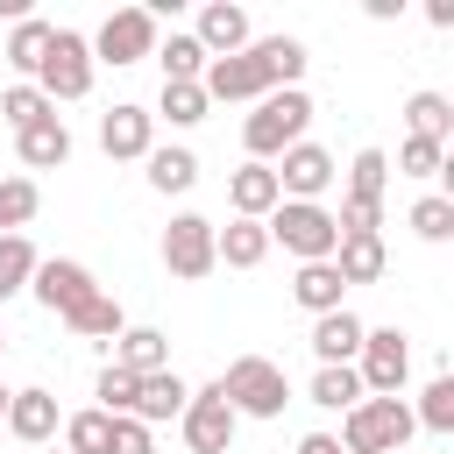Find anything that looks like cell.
<instances>
[{
  "label": "cell",
  "mask_w": 454,
  "mask_h": 454,
  "mask_svg": "<svg viewBox=\"0 0 454 454\" xmlns=\"http://www.w3.org/2000/svg\"><path fill=\"white\" fill-rule=\"evenodd\" d=\"M0 355H7V340H0Z\"/></svg>",
  "instance_id": "obj_48"
},
{
  "label": "cell",
  "mask_w": 454,
  "mask_h": 454,
  "mask_svg": "<svg viewBox=\"0 0 454 454\" xmlns=\"http://www.w3.org/2000/svg\"><path fill=\"white\" fill-rule=\"evenodd\" d=\"M319 411H355L369 390H362V376H355V362H340V369H312V390H305Z\"/></svg>",
  "instance_id": "obj_25"
},
{
  "label": "cell",
  "mask_w": 454,
  "mask_h": 454,
  "mask_svg": "<svg viewBox=\"0 0 454 454\" xmlns=\"http://www.w3.org/2000/svg\"><path fill=\"white\" fill-rule=\"evenodd\" d=\"M64 454H114V411L85 404L64 419Z\"/></svg>",
  "instance_id": "obj_26"
},
{
  "label": "cell",
  "mask_w": 454,
  "mask_h": 454,
  "mask_svg": "<svg viewBox=\"0 0 454 454\" xmlns=\"http://www.w3.org/2000/svg\"><path fill=\"white\" fill-rule=\"evenodd\" d=\"M43 454H64V447H43Z\"/></svg>",
  "instance_id": "obj_46"
},
{
  "label": "cell",
  "mask_w": 454,
  "mask_h": 454,
  "mask_svg": "<svg viewBox=\"0 0 454 454\" xmlns=\"http://www.w3.org/2000/svg\"><path fill=\"white\" fill-rule=\"evenodd\" d=\"M333 270H340V284H376V277L390 270V255H383V234H340V248H333Z\"/></svg>",
  "instance_id": "obj_20"
},
{
  "label": "cell",
  "mask_w": 454,
  "mask_h": 454,
  "mask_svg": "<svg viewBox=\"0 0 454 454\" xmlns=\"http://www.w3.org/2000/svg\"><path fill=\"white\" fill-rule=\"evenodd\" d=\"M184 404H192V383H184L177 369H156V376H142V390H135V411H128V419L156 426V419H184Z\"/></svg>",
  "instance_id": "obj_19"
},
{
  "label": "cell",
  "mask_w": 454,
  "mask_h": 454,
  "mask_svg": "<svg viewBox=\"0 0 454 454\" xmlns=\"http://www.w3.org/2000/svg\"><path fill=\"white\" fill-rule=\"evenodd\" d=\"M35 241L28 234H0V305L14 298V291H28V277H35Z\"/></svg>",
  "instance_id": "obj_30"
},
{
  "label": "cell",
  "mask_w": 454,
  "mask_h": 454,
  "mask_svg": "<svg viewBox=\"0 0 454 454\" xmlns=\"http://www.w3.org/2000/svg\"><path fill=\"white\" fill-rule=\"evenodd\" d=\"M114 362H121L128 376H156V369H170V333H156V326H128V333L114 340Z\"/></svg>",
  "instance_id": "obj_21"
},
{
  "label": "cell",
  "mask_w": 454,
  "mask_h": 454,
  "mask_svg": "<svg viewBox=\"0 0 454 454\" xmlns=\"http://www.w3.org/2000/svg\"><path fill=\"white\" fill-rule=\"evenodd\" d=\"M262 227H270V241H284V255H298V262H333V248H340V220H333L326 206H312V199H284Z\"/></svg>",
  "instance_id": "obj_4"
},
{
  "label": "cell",
  "mask_w": 454,
  "mask_h": 454,
  "mask_svg": "<svg viewBox=\"0 0 454 454\" xmlns=\"http://www.w3.org/2000/svg\"><path fill=\"white\" fill-rule=\"evenodd\" d=\"M28 291H35L57 319H71L99 284H92V270H85V262H71V255H43V262H35V277H28Z\"/></svg>",
  "instance_id": "obj_12"
},
{
  "label": "cell",
  "mask_w": 454,
  "mask_h": 454,
  "mask_svg": "<svg viewBox=\"0 0 454 454\" xmlns=\"http://www.w3.org/2000/svg\"><path fill=\"white\" fill-rule=\"evenodd\" d=\"M419 433V411L404 397H362L348 419H340V447L348 454H404Z\"/></svg>",
  "instance_id": "obj_2"
},
{
  "label": "cell",
  "mask_w": 454,
  "mask_h": 454,
  "mask_svg": "<svg viewBox=\"0 0 454 454\" xmlns=\"http://www.w3.org/2000/svg\"><path fill=\"white\" fill-rule=\"evenodd\" d=\"M404 227H411L419 241H454V206H447L440 192H426V199H411V213H404Z\"/></svg>",
  "instance_id": "obj_34"
},
{
  "label": "cell",
  "mask_w": 454,
  "mask_h": 454,
  "mask_svg": "<svg viewBox=\"0 0 454 454\" xmlns=\"http://www.w3.org/2000/svg\"><path fill=\"white\" fill-rule=\"evenodd\" d=\"M50 21H35V14H21L14 21V35H7V64L14 71H28V85H35V71H43V57H50Z\"/></svg>",
  "instance_id": "obj_27"
},
{
  "label": "cell",
  "mask_w": 454,
  "mask_h": 454,
  "mask_svg": "<svg viewBox=\"0 0 454 454\" xmlns=\"http://www.w3.org/2000/svg\"><path fill=\"white\" fill-rule=\"evenodd\" d=\"M199 85H206V99H270V92H277V78H270V64H262L255 43H248L241 57H213Z\"/></svg>",
  "instance_id": "obj_10"
},
{
  "label": "cell",
  "mask_w": 454,
  "mask_h": 454,
  "mask_svg": "<svg viewBox=\"0 0 454 454\" xmlns=\"http://www.w3.org/2000/svg\"><path fill=\"white\" fill-rule=\"evenodd\" d=\"M270 170H277L284 199H312V206H319V192H326V184L340 177V170H333V156H326L319 142H298V149H284V156H277Z\"/></svg>",
  "instance_id": "obj_13"
},
{
  "label": "cell",
  "mask_w": 454,
  "mask_h": 454,
  "mask_svg": "<svg viewBox=\"0 0 454 454\" xmlns=\"http://www.w3.org/2000/svg\"><path fill=\"white\" fill-rule=\"evenodd\" d=\"M440 163H447V142L404 135V149H397V170H404V177H440Z\"/></svg>",
  "instance_id": "obj_40"
},
{
  "label": "cell",
  "mask_w": 454,
  "mask_h": 454,
  "mask_svg": "<svg viewBox=\"0 0 454 454\" xmlns=\"http://www.w3.org/2000/svg\"><path fill=\"white\" fill-rule=\"evenodd\" d=\"M426 21L433 28H454V0H426Z\"/></svg>",
  "instance_id": "obj_43"
},
{
  "label": "cell",
  "mask_w": 454,
  "mask_h": 454,
  "mask_svg": "<svg viewBox=\"0 0 454 454\" xmlns=\"http://www.w3.org/2000/svg\"><path fill=\"white\" fill-rule=\"evenodd\" d=\"M99 149L114 156V163H149V149H156V114L149 106H135V99H121V106H106L99 114Z\"/></svg>",
  "instance_id": "obj_11"
},
{
  "label": "cell",
  "mask_w": 454,
  "mask_h": 454,
  "mask_svg": "<svg viewBox=\"0 0 454 454\" xmlns=\"http://www.w3.org/2000/svg\"><path fill=\"white\" fill-rule=\"evenodd\" d=\"M35 206H43L35 177H0V220H7V234H21L35 220Z\"/></svg>",
  "instance_id": "obj_38"
},
{
  "label": "cell",
  "mask_w": 454,
  "mask_h": 454,
  "mask_svg": "<svg viewBox=\"0 0 454 454\" xmlns=\"http://www.w3.org/2000/svg\"><path fill=\"white\" fill-rule=\"evenodd\" d=\"M340 291H348V284H340L333 262H298V277H291V298H298L312 319H319V312H340Z\"/></svg>",
  "instance_id": "obj_23"
},
{
  "label": "cell",
  "mask_w": 454,
  "mask_h": 454,
  "mask_svg": "<svg viewBox=\"0 0 454 454\" xmlns=\"http://www.w3.org/2000/svg\"><path fill=\"white\" fill-rule=\"evenodd\" d=\"M7 397H14V390H0V419H7Z\"/></svg>",
  "instance_id": "obj_45"
},
{
  "label": "cell",
  "mask_w": 454,
  "mask_h": 454,
  "mask_svg": "<svg viewBox=\"0 0 454 454\" xmlns=\"http://www.w3.org/2000/svg\"><path fill=\"white\" fill-rule=\"evenodd\" d=\"M262 255H270V227L262 220H227L220 227V262L227 270H255Z\"/></svg>",
  "instance_id": "obj_24"
},
{
  "label": "cell",
  "mask_w": 454,
  "mask_h": 454,
  "mask_svg": "<svg viewBox=\"0 0 454 454\" xmlns=\"http://www.w3.org/2000/svg\"><path fill=\"white\" fill-rule=\"evenodd\" d=\"M0 114H7V128L21 135V128H35V121L57 114V106L43 99V85H7V92H0Z\"/></svg>",
  "instance_id": "obj_39"
},
{
  "label": "cell",
  "mask_w": 454,
  "mask_h": 454,
  "mask_svg": "<svg viewBox=\"0 0 454 454\" xmlns=\"http://www.w3.org/2000/svg\"><path fill=\"white\" fill-rule=\"evenodd\" d=\"M35 85H43L50 106H57V99H85V92H92V35L57 28V35H50V57H43V71H35Z\"/></svg>",
  "instance_id": "obj_6"
},
{
  "label": "cell",
  "mask_w": 454,
  "mask_h": 454,
  "mask_svg": "<svg viewBox=\"0 0 454 454\" xmlns=\"http://www.w3.org/2000/svg\"><path fill=\"white\" fill-rule=\"evenodd\" d=\"M163 270L184 277V284L213 277V270H220V227H213L206 213H177V220L163 227Z\"/></svg>",
  "instance_id": "obj_5"
},
{
  "label": "cell",
  "mask_w": 454,
  "mask_h": 454,
  "mask_svg": "<svg viewBox=\"0 0 454 454\" xmlns=\"http://www.w3.org/2000/svg\"><path fill=\"white\" fill-rule=\"evenodd\" d=\"M383 184H390V156H383V149H355V163H348V192H340V199H369V206H383Z\"/></svg>",
  "instance_id": "obj_32"
},
{
  "label": "cell",
  "mask_w": 454,
  "mask_h": 454,
  "mask_svg": "<svg viewBox=\"0 0 454 454\" xmlns=\"http://www.w3.org/2000/svg\"><path fill=\"white\" fill-rule=\"evenodd\" d=\"M135 390H142V376H128L121 362H106V369H99V383H92L99 411H114V419H128V411H135Z\"/></svg>",
  "instance_id": "obj_37"
},
{
  "label": "cell",
  "mask_w": 454,
  "mask_h": 454,
  "mask_svg": "<svg viewBox=\"0 0 454 454\" xmlns=\"http://www.w3.org/2000/svg\"><path fill=\"white\" fill-rule=\"evenodd\" d=\"M156 57H163V85H199L206 78V43L192 35V28H170V43H156Z\"/></svg>",
  "instance_id": "obj_22"
},
{
  "label": "cell",
  "mask_w": 454,
  "mask_h": 454,
  "mask_svg": "<svg viewBox=\"0 0 454 454\" xmlns=\"http://www.w3.org/2000/svg\"><path fill=\"white\" fill-rule=\"evenodd\" d=\"M206 106H213V99H206V85H163V99H156V114H163L170 128H199V121H206Z\"/></svg>",
  "instance_id": "obj_36"
},
{
  "label": "cell",
  "mask_w": 454,
  "mask_h": 454,
  "mask_svg": "<svg viewBox=\"0 0 454 454\" xmlns=\"http://www.w3.org/2000/svg\"><path fill=\"white\" fill-rule=\"evenodd\" d=\"M404 121H411V135L447 142V135H454V99H447V92H411V99H404Z\"/></svg>",
  "instance_id": "obj_29"
},
{
  "label": "cell",
  "mask_w": 454,
  "mask_h": 454,
  "mask_svg": "<svg viewBox=\"0 0 454 454\" xmlns=\"http://www.w3.org/2000/svg\"><path fill=\"white\" fill-rule=\"evenodd\" d=\"M149 184L170 199V192H192L199 184V156L192 149H149Z\"/></svg>",
  "instance_id": "obj_31"
},
{
  "label": "cell",
  "mask_w": 454,
  "mask_h": 454,
  "mask_svg": "<svg viewBox=\"0 0 454 454\" xmlns=\"http://www.w3.org/2000/svg\"><path fill=\"white\" fill-rule=\"evenodd\" d=\"M156 57V14L149 7H114L92 35V64H142Z\"/></svg>",
  "instance_id": "obj_8"
},
{
  "label": "cell",
  "mask_w": 454,
  "mask_h": 454,
  "mask_svg": "<svg viewBox=\"0 0 454 454\" xmlns=\"http://www.w3.org/2000/svg\"><path fill=\"white\" fill-rule=\"evenodd\" d=\"M255 50H262V64H270L277 92H284V85H298V71H305V43H298V35H255Z\"/></svg>",
  "instance_id": "obj_33"
},
{
  "label": "cell",
  "mask_w": 454,
  "mask_h": 454,
  "mask_svg": "<svg viewBox=\"0 0 454 454\" xmlns=\"http://www.w3.org/2000/svg\"><path fill=\"white\" fill-rule=\"evenodd\" d=\"M0 234H7V220H0Z\"/></svg>",
  "instance_id": "obj_47"
},
{
  "label": "cell",
  "mask_w": 454,
  "mask_h": 454,
  "mask_svg": "<svg viewBox=\"0 0 454 454\" xmlns=\"http://www.w3.org/2000/svg\"><path fill=\"white\" fill-rule=\"evenodd\" d=\"M14 149H21L28 170H64V163H71V128H64V114H43L35 128H21Z\"/></svg>",
  "instance_id": "obj_18"
},
{
  "label": "cell",
  "mask_w": 454,
  "mask_h": 454,
  "mask_svg": "<svg viewBox=\"0 0 454 454\" xmlns=\"http://www.w3.org/2000/svg\"><path fill=\"white\" fill-rule=\"evenodd\" d=\"M411 411H419V426H426V433H454V369H447V376H433V383L419 390V404H411Z\"/></svg>",
  "instance_id": "obj_35"
},
{
  "label": "cell",
  "mask_w": 454,
  "mask_h": 454,
  "mask_svg": "<svg viewBox=\"0 0 454 454\" xmlns=\"http://www.w3.org/2000/svg\"><path fill=\"white\" fill-rule=\"evenodd\" d=\"M220 390H227L234 419H284V404H291V376L270 355H234L227 376H220Z\"/></svg>",
  "instance_id": "obj_3"
},
{
  "label": "cell",
  "mask_w": 454,
  "mask_h": 454,
  "mask_svg": "<svg viewBox=\"0 0 454 454\" xmlns=\"http://www.w3.org/2000/svg\"><path fill=\"white\" fill-rule=\"evenodd\" d=\"M355 376L369 397H404V376H411V340L397 326H369L362 333V355H355Z\"/></svg>",
  "instance_id": "obj_7"
},
{
  "label": "cell",
  "mask_w": 454,
  "mask_h": 454,
  "mask_svg": "<svg viewBox=\"0 0 454 454\" xmlns=\"http://www.w3.org/2000/svg\"><path fill=\"white\" fill-rule=\"evenodd\" d=\"M227 206H234V220H270V213L284 206L277 170H270V163H241V170L227 177Z\"/></svg>",
  "instance_id": "obj_14"
},
{
  "label": "cell",
  "mask_w": 454,
  "mask_h": 454,
  "mask_svg": "<svg viewBox=\"0 0 454 454\" xmlns=\"http://www.w3.org/2000/svg\"><path fill=\"white\" fill-rule=\"evenodd\" d=\"M440 199L454 206V149H447V163H440Z\"/></svg>",
  "instance_id": "obj_44"
},
{
  "label": "cell",
  "mask_w": 454,
  "mask_h": 454,
  "mask_svg": "<svg viewBox=\"0 0 454 454\" xmlns=\"http://www.w3.org/2000/svg\"><path fill=\"white\" fill-rule=\"evenodd\" d=\"M362 333H369V326H362L348 305H340V312H319V319H312V355H319V369L355 362V355H362Z\"/></svg>",
  "instance_id": "obj_17"
},
{
  "label": "cell",
  "mask_w": 454,
  "mask_h": 454,
  "mask_svg": "<svg viewBox=\"0 0 454 454\" xmlns=\"http://www.w3.org/2000/svg\"><path fill=\"white\" fill-rule=\"evenodd\" d=\"M177 426H184V447H192V454H227V447H234V426H241V419H234L227 390H220V376H213L206 390H192V404H184Z\"/></svg>",
  "instance_id": "obj_9"
},
{
  "label": "cell",
  "mask_w": 454,
  "mask_h": 454,
  "mask_svg": "<svg viewBox=\"0 0 454 454\" xmlns=\"http://www.w3.org/2000/svg\"><path fill=\"white\" fill-rule=\"evenodd\" d=\"M199 43H206V57H241L255 35H248V14L234 7V0H213V7H199V28H192Z\"/></svg>",
  "instance_id": "obj_16"
},
{
  "label": "cell",
  "mask_w": 454,
  "mask_h": 454,
  "mask_svg": "<svg viewBox=\"0 0 454 454\" xmlns=\"http://www.w3.org/2000/svg\"><path fill=\"white\" fill-rule=\"evenodd\" d=\"M114 454H156L149 426H142V419H114Z\"/></svg>",
  "instance_id": "obj_41"
},
{
  "label": "cell",
  "mask_w": 454,
  "mask_h": 454,
  "mask_svg": "<svg viewBox=\"0 0 454 454\" xmlns=\"http://www.w3.org/2000/svg\"><path fill=\"white\" fill-rule=\"evenodd\" d=\"M71 333H85V340H121L128 333V319H121V298H106V291H92L71 319H64Z\"/></svg>",
  "instance_id": "obj_28"
},
{
  "label": "cell",
  "mask_w": 454,
  "mask_h": 454,
  "mask_svg": "<svg viewBox=\"0 0 454 454\" xmlns=\"http://www.w3.org/2000/svg\"><path fill=\"white\" fill-rule=\"evenodd\" d=\"M298 454H348V447H340L333 433H305V440H298Z\"/></svg>",
  "instance_id": "obj_42"
},
{
  "label": "cell",
  "mask_w": 454,
  "mask_h": 454,
  "mask_svg": "<svg viewBox=\"0 0 454 454\" xmlns=\"http://www.w3.org/2000/svg\"><path fill=\"white\" fill-rule=\"evenodd\" d=\"M7 433H14L21 447H50V440H57V397H50L43 383L14 390V397H7Z\"/></svg>",
  "instance_id": "obj_15"
},
{
  "label": "cell",
  "mask_w": 454,
  "mask_h": 454,
  "mask_svg": "<svg viewBox=\"0 0 454 454\" xmlns=\"http://www.w3.org/2000/svg\"><path fill=\"white\" fill-rule=\"evenodd\" d=\"M312 128V92L305 85H284L270 99H255V114L241 121V142H248V163H277L284 149H298Z\"/></svg>",
  "instance_id": "obj_1"
}]
</instances>
